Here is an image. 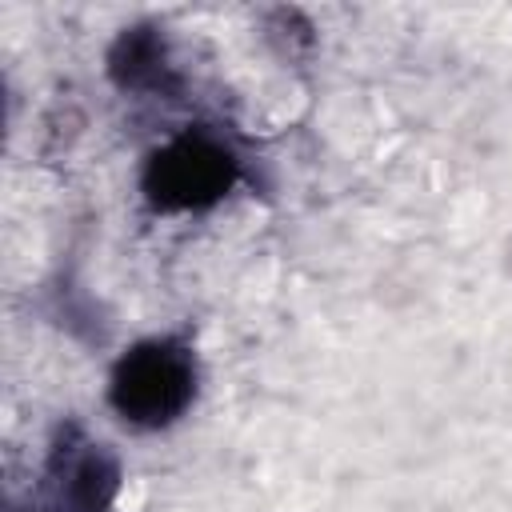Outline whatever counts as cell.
I'll list each match as a JSON object with an SVG mask.
<instances>
[{"mask_svg":"<svg viewBox=\"0 0 512 512\" xmlns=\"http://www.w3.org/2000/svg\"><path fill=\"white\" fill-rule=\"evenodd\" d=\"M196 392L192 356L172 340H148L132 348L112 372V408L140 428L172 424Z\"/></svg>","mask_w":512,"mask_h":512,"instance_id":"obj_1","label":"cell"},{"mask_svg":"<svg viewBox=\"0 0 512 512\" xmlns=\"http://www.w3.org/2000/svg\"><path fill=\"white\" fill-rule=\"evenodd\" d=\"M236 176L232 152L212 136H180L168 148H160L144 168V192L156 208L184 212L204 208L228 192Z\"/></svg>","mask_w":512,"mask_h":512,"instance_id":"obj_2","label":"cell"},{"mask_svg":"<svg viewBox=\"0 0 512 512\" xmlns=\"http://www.w3.org/2000/svg\"><path fill=\"white\" fill-rule=\"evenodd\" d=\"M116 480H120L116 464L100 448H88L64 472V500L72 512H104L116 496Z\"/></svg>","mask_w":512,"mask_h":512,"instance_id":"obj_3","label":"cell"},{"mask_svg":"<svg viewBox=\"0 0 512 512\" xmlns=\"http://www.w3.org/2000/svg\"><path fill=\"white\" fill-rule=\"evenodd\" d=\"M156 64H160V48H156V40L144 28L120 36V44L112 48V72L124 84H144L156 72Z\"/></svg>","mask_w":512,"mask_h":512,"instance_id":"obj_4","label":"cell"}]
</instances>
